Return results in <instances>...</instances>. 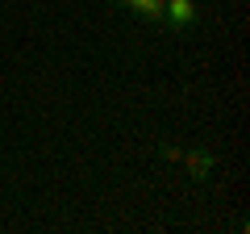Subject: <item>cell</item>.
I'll return each instance as SVG.
<instances>
[{
    "label": "cell",
    "instance_id": "cell-1",
    "mask_svg": "<svg viewBox=\"0 0 250 234\" xmlns=\"http://www.w3.org/2000/svg\"><path fill=\"white\" fill-rule=\"evenodd\" d=\"M163 21H167L171 34H184V29H192L200 21V13L192 0H163Z\"/></svg>",
    "mask_w": 250,
    "mask_h": 234
},
{
    "label": "cell",
    "instance_id": "cell-2",
    "mask_svg": "<svg viewBox=\"0 0 250 234\" xmlns=\"http://www.w3.org/2000/svg\"><path fill=\"white\" fill-rule=\"evenodd\" d=\"M184 163H188V171H192V180H208V176H213L217 171V155L213 151H188L184 155Z\"/></svg>",
    "mask_w": 250,
    "mask_h": 234
},
{
    "label": "cell",
    "instance_id": "cell-3",
    "mask_svg": "<svg viewBox=\"0 0 250 234\" xmlns=\"http://www.w3.org/2000/svg\"><path fill=\"white\" fill-rule=\"evenodd\" d=\"M113 4L134 9L138 17H146V21H163V0H113Z\"/></svg>",
    "mask_w": 250,
    "mask_h": 234
}]
</instances>
